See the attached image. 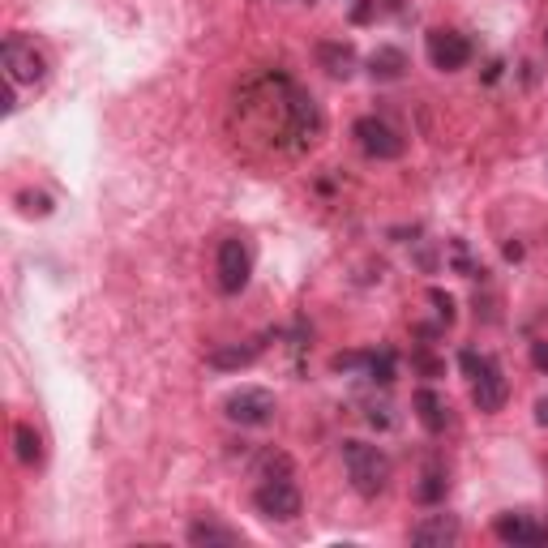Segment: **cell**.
I'll use <instances>...</instances> for the list:
<instances>
[{
	"instance_id": "obj_1",
	"label": "cell",
	"mask_w": 548,
	"mask_h": 548,
	"mask_svg": "<svg viewBox=\"0 0 548 548\" xmlns=\"http://www.w3.org/2000/svg\"><path fill=\"white\" fill-rule=\"evenodd\" d=\"M236 116L240 129L266 142L270 150H279V155H300V150L317 146V137L326 129L317 99L279 69L257 73L236 90Z\"/></svg>"
},
{
	"instance_id": "obj_2",
	"label": "cell",
	"mask_w": 548,
	"mask_h": 548,
	"mask_svg": "<svg viewBox=\"0 0 548 548\" xmlns=\"http://www.w3.org/2000/svg\"><path fill=\"white\" fill-rule=\"evenodd\" d=\"M459 364H463V373L471 377V403H476L480 411H489V416L506 407L510 386H506V373H501V364H497L493 356H484V352H463Z\"/></svg>"
},
{
	"instance_id": "obj_3",
	"label": "cell",
	"mask_w": 548,
	"mask_h": 548,
	"mask_svg": "<svg viewBox=\"0 0 548 548\" xmlns=\"http://www.w3.org/2000/svg\"><path fill=\"white\" fill-rule=\"evenodd\" d=\"M343 463L360 497H377L390 484V459L369 441H343Z\"/></svg>"
},
{
	"instance_id": "obj_4",
	"label": "cell",
	"mask_w": 548,
	"mask_h": 548,
	"mask_svg": "<svg viewBox=\"0 0 548 548\" xmlns=\"http://www.w3.org/2000/svg\"><path fill=\"white\" fill-rule=\"evenodd\" d=\"M253 501H257V510H262L266 519H274V523H292V519H300V510H304V497H300V489L287 476H266L262 484H257Z\"/></svg>"
},
{
	"instance_id": "obj_5",
	"label": "cell",
	"mask_w": 548,
	"mask_h": 548,
	"mask_svg": "<svg viewBox=\"0 0 548 548\" xmlns=\"http://www.w3.org/2000/svg\"><path fill=\"white\" fill-rule=\"evenodd\" d=\"M215 274H219V292L223 296H236L249 287V274H253V257H249V245L240 236H227L219 245V257H215Z\"/></svg>"
},
{
	"instance_id": "obj_6",
	"label": "cell",
	"mask_w": 548,
	"mask_h": 548,
	"mask_svg": "<svg viewBox=\"0 0 548 548\" xmlns=\"http://www.w3.org/2000/svg\"><path fill=\"white\" fill-rule=\"evenodd\" d=\"M352 133H356V142H360V150L369 159H399L407 150V137L382 116H360Z\"/></svg>"
},
{
	"instance_id": "obj_7",
	"label": "cell",
	"mask_w": 548,
	"mask_h": 548,
	"mask_svg": "<svg viewBox=\"0 0 548 548\" xmlns=\"http://www.w3.org/2000/svg\"><path fill=\"white\" fill-rule=\"evenodd\" d=\"M223 411L232 424H240V429H262V424L274 420V394L262 386H245V390L227 394Z\"/></svg>"
},
{
	"instance_id": "obj_8",
	"label": "cell",
	"mask_w": 548,
	"mask_h": 548,
	"mask_svg": "<svg viewBox=\"0 0 548 548\" xmlns=\"http://www.w3.org/2000/svg\"><path fill=\"white\" fill-rule=\"evenodd\" d=\"M0 60H5V73L13 86H35L43 82V73H48V60L35 52V43H26L22 35H9L5 48H0Z\"/></svg>"
},
{
	"instance_id": "obj_9",
	"label": "cell",
	"mask_w": 548,
	"mask_h": 548,
	"mask_svg": "<svg viewBox=\"0 0 548 548\" xmlns=\"http://www.w3.org/2000/svg\"><path fill=\"white\" fill-rule=\"evenodd\" d=\"M429 60H433V69H441V73L463 69L471 60L467 35H459V30H433V35H429Z\"/></svg>"
},
{
	"instance_id": "obj_10",
	"label": "cell",
	"mask_w": 548,
	"mask_h": 548,
	"mask_svg": "<svg viewBox=\"0 0 548 548\" xmlns=\"http://www.w3.org/2000/svg\"><path fill=\"white\" fill-rule=\"evenodd\" d=\"M463 536V527L454 514H429V519H420L416 527H411V544H437V548H446V544H459Z\"/></svg>"
},
{
	"instance_id": "obj_11",
	"label": "cell",
	"mask_w": 548,
	"mask_h": 548,
	"mask_svg": "<svg viewBox=\"0 0 548 548\" xmlns=\"http://www.w3.org/2000/svg\"><path fill=\"white\" fill-rule=\"evenodd\" d=\"M493 531H497L501 544H548V527L527 519V514H501L493 523Z\"/></svg>"
},
{
	"instance_id": "obj_12",
	"label": "cell",
	"mask_w": 548,
	"mask_h": 548,
	"mask_svg": "<svg viewBox=\"0 0 548 548\" xmlns=\"http://www.w3.org/2000/svg\"><path fill=\"white\" fill-rule=\"evenodd\" d=\"M411 407H416V416H420V424H424V429H429V433H441V429H446V424H450V407H446V399H441L437 390H429V386L416 390V399H411Z\"/></svg>"
},
{
	"instance_id": "obj_13",
	"label": "cell",
	"mask_w": 548,
	"mask_h": 548,
	"mask_svg": "<svg viewBox=\"0 0 548 548\" xmlns=\"http://www.w3.org/2000/svg\"><path fill=\"white\" fill-rule=\"evenodd\" d=\"M257 352H262V343H245V347H215V352L206 356V364L210 369H219V373H227V369H245V364H253L257 360Z\"/></svg>"
},
{
	"instance_id": "obj_14",
	"label": "cell",
	"mask_w": 548,
	"mask_h": 548,
	"mask_svg": "<svg viewBox=\"0 0 548 548\" xmlns=\"http://www.w3.org/2000/svg\"><path fill=\"white\" fill-rule=\"evenodd\" d=\"M317 56H322V69L334 73V78H347V73L356 69V48H352V43H322Z\"/></svg>"
},
{
	"instance_id": "obj_15",
	"label": "cell",
	"mask_w": 548,
	"mask_h": 548,
	"mask_svg": "<svg viewBox=\"0 0 548 548\" xmlns=\"http://www.w3.org/2000/svg\"><path fill=\"white\" fill-rule=\"evenodd\" d=\"M369 69H373V78H382V82H394V78H403V69H407V60L399 48H377L373 60H369Z\"/></svg>"
},
{
	"instance_id": "obj_16",
	"label": "cell",
	"mask_w": 548,
	"mask_h": 548,
	"mask_svg": "<svg viewBox=\"0 0 548 548\" xmlns=\"http://www.w3.org/2000/svg\"><path fill=\"white\" fill-rule=\"evenodd\" d=\"M189 544H240V531L206 519V523H193L189 527Z\"/></svg>"
},
{
	"instance_id": "obj_17",
	"label": "cell",
	"mask_w": 548,
	"mask_h": 548,
	"mask_svg": "<svg viewBox=\"0 0 548 548\" xmlns=\"http://www.w3.org/2000/svg\"><path fill=\"white\" fill-rule=\"evenodd\" d=\"M13 441H18V459L22 463H39L43 459V441H39V433L30 429V424H18V429H13Z\"/></svg>"
},
{
	"instance_id": "obj_18",
	"label": "cell",
	"mask_w": 548,
	"mask_h": 548,
	"mask_svg": "<svg viewBox=\"0 0 548 548\" xmlns=\"http://www.w3.org/2000/svg\"><path fill=\"white\" fill-rule=\"evenodd\" d=\"M450 489V480H446V471H424L420 484H416V497L424 501V506H433V501H441Z\"/></svg>"
},
{
	"instance_id": "obj_19",
	"label": "cell",
	"mask_w": 548,
	"mask_h": 548,
	"mask_svg": "<svg viewBox=\"0 0 548 548\" xmlns=\"http://www.w3.org/2000/svg\"><path fill=\"white\" fill-rule=\"evenodd\" d=\"M364 369H369L373 382H394V352H369V360H364Z\"/></svg>"
},
{
	"instance_id": "obj_20",
	"label": "cell",
	"mask_w": 548,
	"mask_h": 548,
	"mask_svg": "<svg viewBox=\"0 0 548 548\" xmlns=\"http://www.w3.org/2000/svg\"><path fill=\"white\" fill-rule=\"evenodd\" d=\"M429 300L437 304V313H441V322H446V326H450V322H454V300H450L446 292H437V287H433V292H429Z\"/></svg>"
},
{
	"instance_id": "obj_21",
	"label": "cell",
	"mask_w": 548,
	"mask_h": 548,
	"mask_svg": "<svg viewBox=\"0 0 548 548\" xmlns=\"http://www.w3.org/2000/svg\"><path fill=\"white\" fill-rule=\"evenodd\" d=\"M531 360H536V369H548V343H536V347H531Z\"/></svg>"
},
{
	"instance_id": "obj_22",
	"label": "cell",
	"mask_w": 548,
	"mask_h": 548,
	"mask_svg": "<svg viewBox=\"0 0 548 548\" xmlns=\"http://www.w3.org/2000/svg\"><path fill=\"white\" fill-rule=\"evenodd\" d=\"M536 420H540V424H548V399H540V403H536Z\"/></svg>"
},
{
	"instance_id": "obj_23",
	"label": "cell",
	"mask_w": 548,
	"mask_h": 548,
	"mask_svg": "<svg viewBox=\"0 0 548 548\" xmlns=\"http://www.w3.org/2000/svg\"><path fill=\"white\" fill-rule=\"evenodd\" d=\"M544 48H548V30H544Z\"/></svg>"
}]
</instances>
